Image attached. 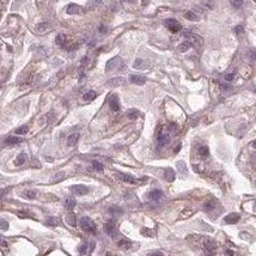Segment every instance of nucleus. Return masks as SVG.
<instances>
[{
    "mask_svg": "<svg viewBox=\"0 0 256 256\" xmlns=\"http://www.w3.org/2000/svg\"><path fill=\"white\" fill-rule=\"evenodd\" d=\"M20 141H22V139L18 137H9L5 140V143L7 145H16V144H19Z\"/></svg>",
    "mask_w": 256,
    "mask_h": 256,
    "instance_id": "a878e982",
    "label": "nucleus"
},
{
    "mask_svg": "<svg viewBox=\"0 0 256 256\" xmlns=\"http://www.w3.org/2000/svg\"><path fill=\"white\" fill-rule=\"evenodd\" d=\"M28 130H29V127L28 126H20V127H18L17 129H16V134H18V135H24V134H27Z\"/></svg>",
    "mask_w": 256,
    "mask_h": 256,
    "instance_id": "2f4dec72",
    "label": "nucleus"
},
{
    "mask_svg": "<svg viewBox=\"0 0 256 256\" xmlns=\"http://www.w3.org/2000/svg\"><path fill=\"white\" fill-rule=\"evenodd\" d=\"M107 256H111V255H110V254H107Z\"/></svg>",
    "mask_w": 256,
    "mask_h": 256,
    "instance_id": "5fc2aeb1",
    "label": "nucleus"
},
{
    "mask_svg": "<svg viewBox=\"0 0 256 256\" xmlns=\"http://www.w3.org/2000/svg\"><path fill=\"white\" fill-rule=\"evenodd\" d=\"M122 83H123L122 78H114V79H110L109 82L107 83V85L110 87H116V86H120Z\"/></svg>",
    "mask_w": 256,
    "mask_h": 256,
    "instance_id": "5701e85b",
    "label": "nucleus"
},
{
    "mask_svg": "<svg viewBox=\"0 0 256 256\" xmlns=\"http://www.w3.org/2000/svg\"><path fill=\"white\" fill-rule=\"evenodd\" d=\"M207 256H214V255H213V253H210V254H208Z\"/></svg>",
    "mask_w": 256,
    "mask_h": 256,
    "instance_id": "864d4df0",
    "label": "nucleus"
},
{
    "mask_svg": "<svg viewBox=\"0 0 256 256\" xmlns=\"http://www.w3.org/2000/svg\"><path fill=\"white\" fill-rule=\"evenodd\" d=\"M109 107L113 111H119L120 110V103H119V97L116 95H111L109 98Z\"/></svg>",
    "mask_w": 256,
    "mask_h": 256,
    "instance_id": "0eeeda50",
    "label": "nucleus"
},
{
    "mask_svg": "<svg viewBox=\"0 0 256 256\" xmlns=\"http://www.w3.org/2000/svg\"><path fill=\"white\" fill-rule=\"evenodd\" d=\"M27 162V155L25 153H19L18 156H17V158L15 159V165L16 166H20V165H23L24 163Z\"/></svg>",
    "mask_w": 256,
    "mask_h": 256,
    "instance_id": "412c9836",
    "label": "nucleus"
},
{
    "mask_svg": "<svg viewBox=\"0 0 256 256\" xmlns=\"http://www.w3.org/2000/svg\"><path fill=\"white\" fill-rule=\"evenodd\" d=\"M23 196L25 198V199H35L36 198V190H32V189H29V190H25V192L23 193Z\"/></svg>",
    "mask_w": 256,
    "mask_h": 256,
    "instance_id": "cd10ccee",
    "label": "nucleus"
},
{
    "mask_svg": "<svg viewBox=\"0 0 256 256\" xmlns=\"http://www.w3.org/2000/svg\"><path fill=\"white\" fill-rule=\"evenodd\" d=\"M66 12L68 15H80L83 12V9L79 5H75V4H70L66 9Z\"/></svg>",
    "mask_w": 256,
    "mask_h": 256,
    "instance_id": "9d476101",
    "label": "nucleus"
},
{
    "mask_svg": "<svg viewBox=\"0 0 256 256\" xmlns=\"http://www.w3.org/2000/svg\"><path fill=\"white\" fill-rule=\"evenodd\" d=\"M177 168L180 169V171H181V173L186 174V165H184L183 162H178V163H177Z\"/></svg>",
    "mask_w": 256,
    "mask_h": 256,
    "instance_id": "58836bf2",
    "label": "nucleus"
},
{
    "mask_svg": "<svg viewBox=\"0 0 256 256\" xmlns=\"http://www.w3.org/2000/svg\"><path fill=\"white\" fill-rule=\"evenodd\" d=\"M107 31H108V29H107L105 27L100 28V32H101V34H104V32H107Z\"/></svg>",
    "mask_w": 256,
    "mask_h": 256,
    "instance_id": "09e8293b",
    "label": "nucleus"
},
{
    "mask_svg": "<svg viewBox=\"0 0 256 256\" xmlns=\"http://www.w3.org/2000/svg\"><path fill=\"white\" fill-rule=\"evenodd\" d=\"M198 151H199L200 157H202V158H207V157L210 156V150H208V147L207 146H200Z\"/></svg>",
    "mask_w": 256,
    "mask_h": 256,
    "instance_id": "393cba45",
    "label": "nucleus"
},
{
    "mask_svg": "<svg viewBox=\"0 0 256 256\" xmlns=\"http://www.w3.org/2000/svg\"><path fill=\"white\" fill-rule=\"evenodd\" d=\"M157 140H158L159 146H165V145L169 144V141H170V135H169L168 133L160 132V133H158V135H157Z\"/></svg>",
    "mask_w": 256,
    "mask_h": 256,
    "instance_id": "6e6552de",
    "label": "nucleus"
},
{
    "mask_svg": "<svg viewBox=\"0 0 256 256\" xmlns=\"http://www.w3.org/2000/svg\"><path fill=\"white\" fill-rule=\"evenodd\" d=\"M117 177L122 182H126L129 183V184H135L137 183V180L135 177H133L132 175H128V174H122V173H117Z\"/></svg>",
    "mask_w": 256,
    "mask_h": 256,
    "instance_id": "1a4fd4ad",
    "label": "nucleus"
},
{
    "mask_svg": "<svg viewBox=\"0 0 256 256\" xmlns=\"http://www.w3.org/2000/svg\"><path fill=\"white\" fill-rule=\"evenodd\" d=\"M233 78H235V74L233 73H229L225 75V80H226V82H232Z\"/></svg>",
    "mask_w": 256,
    "mask_h": 256,
    "instance_id": "37998d69",
    "label": "nucleus"
},
{
    "mask_svg": "<svg viewBox=\"0 0 256 256\" xmlns=\"http://www.w3.org/2000/svg\"><path fill=\"white\" fill-rule=\"evenodd\" d=\"M0 247H2V248L7 247V242H6L4 238H1V237H0Z\"/></svg>",
    "mask_w": 256,
    "mask_h": 256,
    "instance_id": "c03bdc74",
    "label": "nucleus"
},
{
    "mask_svg": "<svg viewBox=\"0 0 256 256\" xmlns=\"http://www.w3.org/2000/svg\"><path fill=\"white\" fill-rule=\"evenodd\" d=\"M239 214L238 213H230L229 215L225 217V223L226 224H236L238 220H239Z\"/></svg>",
    "mask_w": 256,
    "mask_h": 256,
    "instance_id": "4468645a",
    "label": "nucleus"
},
{
    "mask_svg": "<svg viewBox=\"0 0 256 256\" xmlns=\"http://www.w3.org/2000/svg\"><path fill=\"white\" fill-rule=\"evenodd\" d=\"M184 18L188 19V20H193V22H195V20H198V16H196L193 11H188V12H186V13H184Z\"/></svg>",
    "mask_w": 256,
    "mask_h": 256,
    "instance_id": "c756f323",
    "label": "nucleus"
},
{
    "mask_svg": "<svg viewBox=\"0 0 256 256\" xmlns=\"http://www.w3.org/2000/svg\"><path fill=\"white\" fill-rule=\"evenodd\" d=\"M148 198L151 200H153V201H157V200H159V199L163 198V192L159 190V189H155V190H152V192L148 194Z\"/></svg>",
    "mask_w": 256,
    "mask_h": 256,
    "instance_id": "dca6fc26",
    "label": "nucleus"
},
{
    "mask_svg": "<svg viewBox=\"0 0 256 256\" xmlns=\"http://www.w3.org/2000/svg\"><path fill=\"white\" fill-rule=\"evenodd\" d=\"M109 213L110 214H122L123 213V211L121 210L120 207H110L109 208Z\"/></svg>",
    "mask_w": 256,
    "mask_h": 256,
    "instance_id": "72a5a7b5",
    "label": "nucleus"
},
{
    "mask_svg": "<svg viewBox=\"0 0 256 256\" xmlns=\"http://www.w3.org/2000/svg\"><path fill=\"white\" fill-rule=\"evenodd\" d=\"M7 2H9V0H0V11H2V10L6 7Z\"/></svg>",
    "mask_w": 256,
    "mask_h": 256,
    "instance_id": "79ce46f5",
    "label": "nucleus"
},
{
    "mask_svg": "<svg viewBox=\"0 0 256 256\" xmlns=\"http://www.w3.org/2000/svg\"><path fill=\"white\" fill-rule=\"evenodd\" d=\"M79 133H73V134H71L70 137L67 138V146L68 147H73L77 145V143H78V140H79Z\"/></svg>",
    "mask_w": 256,
    "mask_h": 256,
    "instance_id": "ddd939ff",
    "label": "nucleus"
},
{
    "mask_svg": "<svg viewBox=\"0 0 256 256\" xmlns=\"http://www.w3.org/2000/svg\"><path fill=\"white\" fill-rule=\"evenodd\" d=\"M141 232H143L144 235H146L147 237H150V236H151V230H148V229H144V230H143V231H141Z\"/></svg>",
    "mask_w": 256,
    "mask_h": 256,
    "instance_id": "de8ad7c7",
    "label": "nucleus"
},
{
    "mask_svg": "<svg viewBox=\"0 0 256 256\" xmlns=\"http://www.w3.org/2000/svg\"><path fill=\"white\" fill-rule=\"evenodd\" d=\"M104 231L107 232V235H109L110 237H114L116 235V223L114 220H109L105 225H104Z\"/></svg>",
    "mask_w": 256,
    "mask_h": 256,
    "instance_id": "39448f33",
    "label": "nucleus"
},
{
    "mask_svg": "<svg viewBox=\"0 0 256 256\" xmlns=\"http://www.w3.org/2000/svg\"><path fill=\"white\" fill-rule=\"evenodd\" d=\"M175 171L171 169V168H169V169H165L164 171V178L168 181V182H173L175 180Z\"/></svg>",
    "mask_w": 256,
    "mask_h": 256,
    "instance_id": "6ab92c4d",
    "label": "nucleus"
},
{
    "mask_svg": "<svg viewBox=\"0 0 256 256\" xmlns=\"http://www.w3.org/2000/svg\"><path fill=\"white\" fill-rule=\"evenodd\" d=\"M243 32H244V30H243V27H236V28H235V34H236V35L241 36V35H243Z\"/></svg>",
    "mask_w": 256,
    "mask_h": 256,
    "instance_id": "ea45409f",
    "label": "nucleus"
},
{
    "mask_svg": "<svg viewBox=\"0 0 256 256\" xmlns=\"http://www.w3.org/2000/svg\"><path fill=\"white\" fill-rule=\"evenodd\" d=\"M127 117L129 120H135L139 117V111L137 109H130L127 111Z\"/></svg>",
    "mask_w": 256,
    "mask_h": 256,
    "instance_id": "bb28decb",
    "label": "nucleus"
},
{
    "mask_svg": "<svg viewBox=\"0 0 256 256\" xmlns=\"http://www.w3.org/2000/svg\"><path fill=\"white\" fill-rule=\"evenodd\" d=\"M64 177H65V173H59V174H56L54 176V182H56V181H58V182L61 181Z\"/></svg>",
    "mask_w": 256,
    "mask_h": 256,
    "instance_id": "4c0bfd02",
    "label": "nucleus"
},
{
    "mask_svg": "<svg viewBox=\"0 0 256 256\" xmlns=\"http://www.w3.org/2000/svg\"><path fill=\"white\" fill-rule=\"evenodd\" d=\"M164 24H165V27L168 28L170 31H173V32H178V31L182 29V25H181L176 19H173V18L166 19V20L164 22Z\"/></svg>",
    "mask_w": 256,
    "mask_h": 256,
    "instance_id": "f03ea898",
    "label": "nucleus"
},
{
    "mask_svg": "<svg viewBox=\"0 0 256 256\" xmlns=\"http://www.w3.org/2000/svg\"><path fill=\"white\" fill-rule=\"evenodd\" d=\"M190 47H192V43H190L189 41H186V42H183V43H181V45L178 46V50L182 52V53H184V52H187Z\"/></svg>",
    "mask_w": 256,
    "mask_h": 256,
    "instance_id": "c85d7f7f",
    "label": "nucleus"
},
{
    "mask_svg": "<svg viewBox=\"0 0 256 256\" xmlns=\"http://www.w3.org/2000/svg\"><path fill=\"white\" fill-rule=\"evenodd\" d=\"M97 97V93L95 91H92V90H90V91H87L86 93H84V96H83V98H84V101H93L95 98Z\"/></svg>",
    "mask_w": 256,
    "mask_h": 256,
    "instance_id": "b1692460",
    "label": "nucleus"
},
{
    "mask_svg": "<svg viewBox=\"0 0 256 256\" xmlns=\"http://www.w3.org/2000/svg\"><path fill=\"white\" fill-rule=\"evenodd\" d=\"M193 213H194V210H193V208H186V210L181 213V217H182V218H187V217L192 215Z\"/></svg>",
    "mask_w": 256,
    "mask_h": 256,
    "instance_id": "f704fd0d",
    "label": "nucleus"
},
{
    "mask_svg": "<svg viewBox=\"0 0 256 256\" xmlns=\"http://www.w3.org/2000/svg\"><path fill=\"white\" fill-rule=\"evenodd\" d=\"M129 82L135 84V85H144L146 83V78L143 75H138V74H132L129 77Z\"/></svg>",
    "mask_w": 256,
    "mask_h": 256,
    "instance_id": "9b49d317",
    "label": "nucleus"
},
{
    "mask_svg": "<svg viewBox=\"0 0 256 256\" xmlns=\"http://www.w3.org/2000/svg\"><path fill=\"white\" fill-rule=\"evenodd\" d=\"M226 255L228 256H233L235 255V253H233L232 250H226Z\"/></svg>",
    "mask_w": 256,
    "mask_h": 256,
    "instance_id": "8fccbe9b",
    "label": "nucleus"
},
{
    "mask_svg": "<svg viewBox=\"0 0 256 256\" xmlns=\"http://www.w3.org/2000/svg\"><path fill=\"white\" fill-rule=\"evenodd\" d=\"M45 223H46V225L50 226V228H55V226H58L60 224V220L58 218H55V217H48Z\"/></svg>",
    "mask_w": 256,
    "mask_h": 256,
    "instance_id": "4be33fe9",
    "label": "nucleus"
},
{
    "mask_svg": "<svg viewBox=\"0 0 256 256\" xmlns=\"http://www.w3.org/2000/svg\"><path fill=\"white\" fill-rule=\"evenodd\" d=\"M7 229H9V223L5 219H1L0 218V230L1 231H6Z\"/></svg>",
    "mask_w": 256,
    "mask_h": 256,
    "instance_id": "c9c22d12",
    "label": "nucleus"
},
{
    "mask_svg": "<svg viewBox=\"0 0 256 256\" xmlns=\"http://www.w3.org/2000/svg\"><path fill=\"white\" fill-rule=\"evenodd\" d=\"M92 165H93V168L97 170V171H102L103 170V165L101 164V163H98V162H92Z\"/></svg>",
    "mask_w": 256,
    "mask_h": 256,
    "instance_id": "e433bc0d",
    "label": "nucleus"
},
{
    "mask_svg": "<svg viewBox=\"0 0 256 256\" xmlns=\"http://www.w3.org/2000/svg\"><path fill=\"white\" fill-rule=\"evenodd\" d=\"M148 256H163V254L160 251H153V253H150Z\"/></svg>",
    "mask_w": 256,
    "mask_h": 256,
    "instance_id": "49530a36",
    "label": "nucleus"
},
{
    "mask_svg": "<svg viewBox=\"0 0 256 256\" xmlns=\"http://www.w3.org/2000/svg\"><path fill=\"white\" fill-rule=\"evenodd\" d=\"M130 245H132L130 242H129V241H126V239H122V241H120L119 242V247L121 248V249H125V250L129 249Z\"/></svg>",
    "mask_w": 256,
    "mask_h": 256,
    "instance_id": "473e14b6",
    "label": "nucleus"
},
{
    "mask_svg": "<svg viewBox=\"0 0 256 256\" xmlns=\"http://www.w3.org/2000/svg\"><path fill=\"white\" fill-rule=\"evenodd\" d=\"M231 2L235 7H241L242 4H243V0H231Z\"/></svg>",
    "mask_w": 256,
    "mask_h": 256,
    "instance_id": "a19ab883",
    "label": "nucleus"
},
{
    "mask_svg": "<svg viewBox=\"0 0 256 256\" xmlns=\"http://www.w3.org/2000/svg\"><path fill=\"white\" fill-rule=\"evenodd\" d=\"M50 24L49 23H47V22H45V23H40L38 25H36V32H38V34H46V32H48L49 30H50Z\"/></svg>",
    "mask_w": 256,
    "mask_h": 256,
    "instance_id": "f8f14e48",
    "label": "nucleus"
},
{
    "mask_svg": "<svg viewBox=\"0 0 256 256\" xmlns=\"http://www.w3.org/2000/svg\"><path fill=\"white\" fill-rule=\"evenodd\" d=\"M117 62H119V58H117V56H116V58H113V59L109 60V61L107 62V65H105V71L109 72V71H111V70H114V68L116 67Z\"/></svg>",
    "mask_w": 256,
    "mask_h": 256,
    "instance_id": "aec40b11",
    "label": "nucleus"
},
{
    "mask_svg": "<svg viewBox=\"0 0 256 256\" xmlns=\"http://www.w3.org/2000/svg\"><path fill=\"white\" fill-rule=\"evenodd\" d=\"M251 146L254 147V148H256V140H254V141L251 143Z\"/></svg>",
    "mask_w": 256,
    "mask_h": 256,
    "instance_id": "3c124183",
    "label": "nucleus"
},
{
    "mask_svg": "<svg viewBox=\"0 0 256 256\" xmlns=\"http://www.w3.org/2000/svg\"><path fill=\"white\" fill-rule=\"evenodd\" d=\"M71 190L75 195L82 196V195H86L89 193V188L86 186H84V184H75V186H72L71 187Z\"/></svg>",
    "mask_w": 256,
    "mask_h": 256,
    "instance_id": "20e7f679",
    "label": "nucleus"
},
{
    "mask_svg": "<svg viewBox=\"0 0 256 256\" xmlns=\"http://www.w3.org/2000/svg\"><path fill=\"white\" fill-rule=\"evenodd\" d=\"M186 36H188L189 38H190V43H192L193 46L195 47L196 49H200L202 47V45H203V40H202L201 36H199V35H194V34H186Z\"/></svg>",
    "mask_w": 256,
    "mask_h": 256,
    "instance_id": "7ed1b4c3",
    "label": "nucleus"
},
{
    "mask_svg": "<svg viewBox=\"0 0 256 256\" xmlns=\"http://www.w3.org/2000/svg\"><path fill=\"white\" fill-rule=\"evenodd\" d=\"M101 1H102V0H95V2H96V4H100Z\"/></svg>",
    "mask_w": 256,
    "mask_h": 256,
    "instance_id": "603ef678",
    "label": "nucleus"
},
{
    "mask_svg": "<svg viewBox=\"0 0 256 256\" xmlns=\"http://www.w3.org/2000/svg\"><path fill=\"white\" fill-rule=\"evenodd\" d=\"M75 203H77V201L74 200L73 198H68V199L66 200V202H65V205H66V208H68V210H72V208H74Z\"/></svg>",
    "mask_w": 256,
    "mask_h": 256,
    "instance_id": "7c9ffc66",
    "label": "nucleus"
},
{
    "mask_svg": "<svg viewBox=\"0 0 256 256\" xmlns=\"http://www.w3.org/2000/svg\"><path fill=\"white\" fill-rule=\"evenodd\" d=\"M203 247H205V249L208 251V253H213L214 250H215V243L212 241V239H206L205 242H203Z\"/></svg>",
    "mask_w": 256,
    "mask_h": 256,
    "instance_id": "a211bd4d",
    "label": "nucleus"
},
{
    "mask_svg": "<svg viewBox=\"0 0 256 256\" xmlns=\"http://www.w3.org/2000/svg\"><path fill=\"white\" fill-rule=\"evenodd\" d=\"M55 43H56L58 46L62 47V48L67 47V36L64 35V34L58 35V36H56V40H55Z\"/></svg>",
    "mask_w": 256,
    "mask_h": 256,
    "instance_id": "2eb2a0df",
    "label": "nucleus"
},
{
    "mask_svg": "<svg viewBox=\"0 0 256 256\" xmlns=\"http://www.w3.org/2000/svg\"><path fill=\"white\" fill-rule=\"evenodd\" d=\"M7 192H9V189H0V199L4 198L7 194Z\"/></svg>",
    "mask_w": 256,
    "mask_h": 256,
    "instance_id": "a18cd8bd",
    "label": "nucleus"
},
{
    "mask_svg": "<svg viewBox=\"0 0 256 256\" xmlns=\"http://www.w3.org/2000/svg\"><path fill=\"white\" fill-rule=\"evenodd\" d=\"M133 66L137 70H146L147 67H148V64H147V61L143 60V59H137Z\"/></svg>",
    "mask_w": 256,
    "mask_h": 256,
    "instance_id": "f3484780",
    "label": "nucleus"
},
{
    "mask_svg": "<svg viewBox=\"0 0 256 256\" xmlns=\"http://www.w3.org/2000/svg\"><path fill=\"white\" fill-rule=\"evenodd\" d=\"M80 226L87 233H96V231H97L96 224L90 217H82L80 218Z\"/></svg>",
    "mask_w": 256,
    "mask_h": 256,
    "instance_id": "f257e3e1",
    "label": "nucleus"
},
{
    "mask_svg": "<svg viewBox=\"0 0 256 256\" xmlns=\"http://www.w3.org/2000/svg\"><path fill=\"white\" fill-rule=\"evenodd\" d=\"M217 205H218V201L215 199H213V198H210L203 203V210L206 212H212V211H214L217 208Z\"/></svg>",
    "mask_w": 256,
    "mask_h": 256,
    "instance_id": "423d86ee",
    "label": "nucleus"
}]
</instances>
